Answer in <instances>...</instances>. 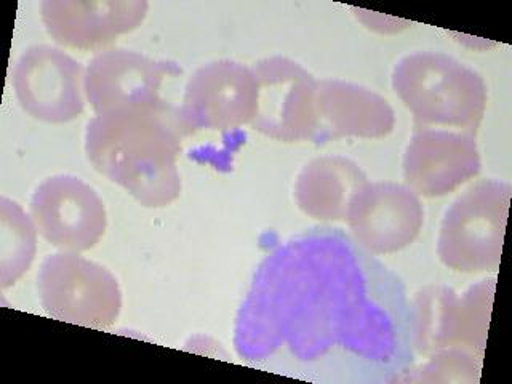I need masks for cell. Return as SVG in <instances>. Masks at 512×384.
I'll return each instance as SVG.
<instances>
[{"label":"cell","instance_id":"obj_1","mask_svg":"<svg viewBox=\"0 0 512 384\" xmlns=\"http://www.w3.org/2000/svg\"><path fill=\"white\" fill-rule=\"evenodd\" d=\"M247 364L317 383L396 381L413 362L412 301L396 272L341 229L274 248L237 312Z\"/></svg>","mask_w":512,"mask_h":384},{"label":"cell","instance_id":"obj_2","mask_svg":"<svg viewBox=\"0 0 512 384\" xmlns=\"http://www.w3.org/2000/svg\"><path fill=\"white\" fill-rule=\"evenodd\" d=\"M184 135L175 104H136L95 114L84 148L96 172L148 208L167 207L181 194L178 159Z\"/></svg>","mask_w":512,"mask_h":384},{"label":"cell","instance_id":"obj_3","mask_svg":"<svg viewBox=\"0 0 512 384\" xmlns=\"http://www.w3.org/2000/svg\"><path fill=\"white\" fill-rule=\"evenodd\" d=\"M391 80L415 127L479 130L487 85L468 64L440 52L410 53L397 61Z\"/></svg>","mask_w":512,"mask_h":384},{"label":"cell","instance_id":"obj_4","mask_svg":"<svg viewBox=\"0 0 512 384\" xmlns=\"http://www.w3.org/2000/svg\"><path fill=\"white\" fill-rule=\"evenodd\" d=\"M511 184L480 180L453 200L440 223L437 255L453 271H496L503 255Z\"/></svg>","mask_w":512,"mask_h":384},{"label":"cell","instance_id":"obj_5","mask_svg":"<svg viewBox=\"0 0 512 384\" xmlns=\"http://www.w3.org/2000/svg\"><path fill=\"white\" fill-rule=\"evenodd\" d=\"M37 295L53 319L103 330L116 324L122 292L116 277L103 264L77 252L47 255L37 272Z\"/></svg>","mask_w":512,"mask_h":384},{"label":"cell","instance_id":"obj_6","mask_svg":"<svg viewBox=\"0 0 512 384\" xmlns=\"http://www.w3.org/2000/svg\"><path fill=\"white\" fill-rule=\"evenodd\" d=\"M252 69L258 85L253 130L282 143L312 140L319 80L285 56L263 58Z\"/></svg>","mask_w":512,"mask_h":384},{"label":"cell","instance_id":"obj_7","mask_svg":"<svg viewBox=\"0 0 512 384\" xmlns=\"http://www.w3.org/2000/svg\"><path fill=\"white\" fill-rule=\"evenodd\" d=\"M253 69L232 60L200 66L186 82L178 106V122L184 136L202 130L224 132L252 124L256 112Z\"/></svg>","mask_w":512,"mask_h":384},{"label":"cell","instance_id":"obj_8","mask_svg":"<svg viewBox=\"0 0 512 384\" xmlns=\"http://www.w3.org/2000/svg\"><path fill=\"white\" fill-rule=\"evenodd\" d=\"M85 68L61 48L39 44L16 60L12 84L26 114L45 124H68L85 109Z\"/></svg>","mask_w":512,"mask_h":384},{"label":"cell","instance_id":"obj_9","mask_svg":"<svg viewBox=\"0 0 512 384\" xmlns=\"http://www.w3.org/2000/svg\"><path fill=\"white\" fill-rule=\"evenodd\" d=\"M29 215L37 232L61 252H87L108 228L98 192L74 175H53L34 189Z\"/></svg>","mask_w":512,"mask_h":384},{"label":"cell","instance_id":"obj_10","mask_svg":"<svg viewBox=\"0 0 512 384\" xmlns=\"http://www.w3.org/2000/svg\"><path fill=\"white\" fill-rule=\"evenodd\" d=\"M183 74L173 61L111 48L96 53L85 68V98L95 114L136 104H167L162 96L165 80Z\"/></svg>","mask_w":512,"mask_h":384},{"label":"cell","instance_id":"obj_11","mask_svg":"<svg viewBox=\"0 0 512 384\" xmlns=\"http://www.w3.org/2000/svg\"><path fill=\"white\" fill-rule=\"evenodd\" d=\"M346 221L360 247L372 255H388L418 237L424 208L420 196L407 184L367 181L352 199Z\"/></svg>","mask_w":512,"mask_h":384},{"label":"cell","instance_id":"obj_12","mask_svg":"<svg viewBox=\"0 0 512 384\" xmlns=\"http://www.w3.org/2000/svg\"><path fill=\"white\" fill-rule=\"evenodd\" d=\"M402 167L405 184L418 196H445L479 175L482 162L476 133L415 127Z\"/></svg>","mask_w":512,"mask_h":384},{"label":"cell","instance_id":"obj_13","mask_svg":"<svg viewBox=\"0 0 512 384\" xmlns=\"http://www.w3.org/2000/svg\"><path fill=\"white\" fill-rule=\"evenodd\" d=\"M148 8L144 0H45L40 20L56 44L93 52L140 28Z\"/></svg>","mask_w":512,"mask_h":384},{"label":"cell","instance_id":"obj_14","mask_svg":"<svg viewBox=\"0 0 512 384\" xmlns=\"http://www.w3.org/2000/svg\"><path fill=\"white\" fill-rule=\"evenodd\" d=\"M396 125V114L386 98L364 85L346 80H319L317 127L312 140H338L354 136L376 140L388 136Z\"/></svg>","mask_w":512,"mask_h":384},{"label":"cell","instance_id":"obj_15","mask_svg":"<svg viewBox=\"0 0 512 384\" xmlns=\"http://www.w3.org/2000/svg\"><path fill=\"white\" fill-rule=\"evenodd\" d=\"M367 181L362 168L351 159L317 157L296 176V205L316 220L346 221L352 199Z\"/></svg>","mask_w":512,"mask_h":384},{"label":"cell","instance_id":"obj_16","mask_svg":"<svg viewBox=\"0 0 512 384\" xmlns=\"http://www.w3.org/2000/svg\"><path fill=\"white\" fill-rule=\"evenodd\" d=\"M0 287L15 285L29 271L37 253V228L15 200L0 199Z\"/></svg>","mask_w":512,"mask_h":384},{"label":"cell","instance_id":"obj_17","mask_svg":"<svg viewBox=\"0 0 512 384\" xmlns=\"http://www.w3.org/2000/svg\"><path fill=\"white\" fill-rule=\"evenodd\" d=\"M428 364H424L421 368H408L397 376L396 381H460V383H472L477 381L480 373V365L482 359L469 354V352L461 351V349H447V351H439L428 357Z\"/></svg>","mask_w":512,"mask_h":384}]
</instances>
